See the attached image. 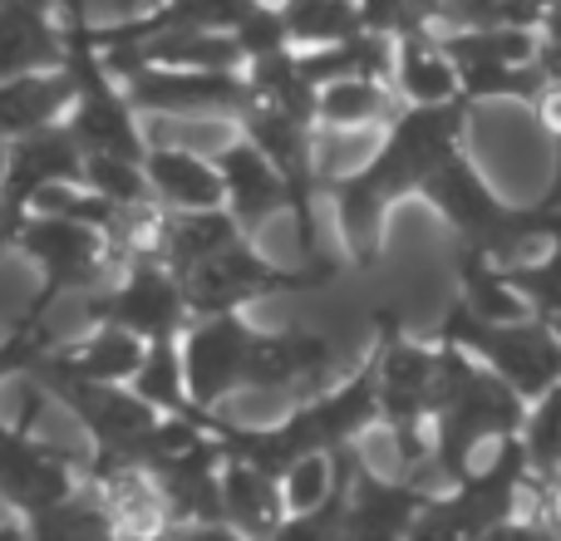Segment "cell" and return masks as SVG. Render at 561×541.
I'll return each instance as SVG.
<instances>
[{
    "label": "cell",
    "mask_w": 561,
    "mask_h": 541,
    "mask_svg": "<svg viewBox=\"0 0 561 541\" xmlns=\"http://www.w3.org/2000/svg\"><path fill=\"white\" fill-rule=\"evenodd\" d=\"M468 118L473 104H438V108H404L394 124L379 134L375 153L350 177L325 187L335 207V237L350 262H375L385 246V222L399 203H419L424 183L468 143Z\"/></svg>",
    "instance_id": "6da1fadb"
},
{
    "label": "cell",
    "mask_w": 561,
    "mask_h": 541,
    "mask_svg": "<svg viewBox=\"0 0 561 541\" xmlns=\"http://www.w3.org/2000/svg\"><path fill=\"white\" fill-rule=\"evenodd\" d=\"M10 252H20L25 262L39 266V290L30 296V306L20 310L15 325L25 330H45L49 310L65 296H89V290H104L114 280V252H108L104 232L89 222H75V217H45L30 212L25 222L15 227V242Z\"/></svg>",
    "instance_id": "7a4b0ae2"
},
{
    "label": "cell",
    "mask_w": 561,
    "mask_h": 541,
    "mask_svg": "<svg viewBox=\"0 0 561 541\" xmlns=\"http://www.w3.org/2000/svg\"><path fill=\"white\" fill-rule=\"evenodd\" d=\"M444 345H458L483 369H493L523 404L561 384V335L552 320L523 315V320H478L473 310L454 306L438 325Z\"/></svg>",
    "instance_id": "3957f363"
},
{
    "label": "cell",
    "mask_w": 561,
    "mask_h": 541,
    "mask_svg": "<svg viewBox=\"0 0 561 541\" xmlns=\"http://www.w3.org/2000/svg\"><path fill=\"white\" fill-rule=\"evenodd\" d=\"M335 276V266H306V270H286L280 262L262 252L256 242H232L227 252L207 256V262L187 266L183 276V296L187 310L197 315H227V310H247L262 306L272 296H286V290H316Z\"/></svg>",
    "instance_id": "277c9868"
},
{
    "label": "cell",
    "mask_w": 561,
    "mask_h": 541,
    "mask_svg": "<svg viewBox=\"0 0 561 541\" xmlns=\"http://www.w3.org/2000/svg\"><path fill=\"white\" fill-rule=\"evenodd\" d=\"M252 339H256V320H247V310H227V315H197L193 325L178 335V349H183V375H187V394H193V408L203 418H217L237 394H247Z\"/></svg>",
    "instance_id": "5b68a950"
},
{
    "label": "cell",
    "mask_w": 561,
    "mask_h": 541,
    "mask_svg": "<svg viewBox=\"0 0 561 541\" xmlns=\"http://www.w3.org/2000/svg\"><path fill=\"white\" fill-rule=\"evenodd\" d=\"M84 330L99 320H114V325L134 330L138 339H178L193 325V310H187L183 280L173 276L163 262H134L124 270H114L104 290H89L84 300Z\"/></svg>",
    "instance_id": "8992f818"
},
{
    "label": "cell",
    "mask_w": 561,
    "mask_h": 541,
    "mask_svg": "<svg viewBox=\"0 0 561 541\" xmlns=\"http://www.w3.org/2000/svg\"><path fill=\"white\" fill-rule=\"evenodd\" d=\"M138 118H227L247 108V69H124L118 74Z\"/></svg>",
    "instance_id": "52a82bcc"
},
{
    "label": "cell",
    "mask_w": 561,
    "mask_h": 541,
    "mask_svg": "<svg viewBox=\"0 0 561 541\" xmlns=\"http://www.w3.org/2000/svg\"><path fill=\"white\" fill-rule=\"evenodd\" d=\"M89 468L79 458L59 453L55 444L25 434V428L0 424V503L10 517L30 522V517L59 507L65 497H75L84 487Z\"/></svg>",
    "instance_id": "ba28073f"
},
{
    "label": "cell",
    "mask_w": 561,
    "mask_h": 541,
    "mask_svg": "<svg viewBox=\"0 0 561 541\" xmlns=\"http://www.w3.org/2000/svg\"><path fill=\"white\" fill-rule=\"evenodd\" d=\"M375 365V399H379V424H428V404H434V379H438V345H419L394 325V315H379V345L369 355Z\"/></svg>",
    "instance_id": "9c48e42d"
},
{
    "label": "cell",
    "mask_w": 561,
    "mask_h": 541,
    "mask_svg": "<svg viewBox=\"0 0 561 541\" xmlns=\"http://www.w3.org/2000/svg\"><path fill=\"white\" fill-rule=\"evenodd\" d=\"M217 168H222V193H227V217L242 227L247 242L266 232L276 217H290V187L286 177L272 168V158L256 143H247L242 134L217 153Z\"/></svg>",
    "instance_id": "30bf717a"
},
{
    "label": "cell",
    "mask_w": 561,
    "mask_h": 541,
    "mask_svg": "<svg viewBox=\"0 0 561 541\" xmlns=\"http://www.w3.org/2000/svg\"><path fill=\"white\" fill-rule=\"evenodd\" d=\"M434 493L404 483V477L369 473L355 453V473L345 487V537L350 541H409L414 517Z\"/></svg>",
    "instance_id": "8fae6325"
},
{
    "label": "cell",
    "mask_w": 561,
    "mask_h": 541,
    "mask_svg": "<svg viewBox=\"0 0 561 541\" xmlns=\"http://www.w3.org/2000/svg\"><path fill=\"white\" fill-rule=\"evenodd\" d=\"M65 65V0H0V79Z\"/></svg>",
    "instance_id": "7c38bea8"
},
{
    "label": "cell",
    "mask_w": 561,
    "mask_h": 541,
    "mask_svg": "<svg viewBox=\"0 0 561 541\" xmlns=\"http://www.w3.org/2000/svg\"><path fill=\"white\" fill-rule=\"evenodd\" d=\"M144 173L153 187V203L163 212H222V168L213 153H187V148H163L148 143Z\"/></svg>",
    "instance_id": "4fadbf2b"
},
{
    "label": "cell",
    "mask_w": 561,
    "mask_h": 541,
    "mask_svg": "<svg viewBox=\"0 0 561 541\" xmlns=\"http://www.w3.org/2000/svg\"><path fill=\"white\" fill-rule=\"evenodd\" d=\"M389 84H394L404 108H438V104H458L463 99V79H458V65L444 49L438 30H414V35L394 39Z\"/></svg>",
    "instance_id": "5bb4252c"
},
{
    "label": "cell",
    "mask_w": 561,
    "mask_h": 541,
    "mask_svg": "<svg viewBox=\"0 0 561 541\" xmlns=\"http://www.w3.org/2000/svg\"><path fill=\"white\" fill-rule=\"evenodd\" d=\"M404 114L394 84L375 74L330 79L316 89V128L320 134H385Z\"/></svg>",
    "instance_id": "9a60e30c"
},
{
    "label": "cell",
    "mask_w": 561,
    "mask_h": 541,
    "mask_svg": "<svg viewBox=\"0 0 561 541\" xmlns=\"http://www.w3.org/2000/svg\"><path fill=\"white\" fill-rule=\"evenodd\" d=\"M75 108V84L65 69H35V74L0 79V143L55 128Z\"/></svg>",
    "instance_id": "2e32d148"
},
{
    "label": "cell",
    "mask_w": 561,
    "mask_h": 541,
    "mask_svg": "<svg viewBox=\"0 0 561 541\" xmlns=\"http://www.w3.org/2000/svg\"><path fill=\"white\" fill-rule=\"evenodd\" d=\"M222 522L237 527L247 541H266L286 522V503H280V483L262 468L242 463L227 453L222 463Z\"/></svg>",
    "instance_id": "e0dca14e"
},
{
    "label": "cell",
    "mask_w": 561,
    "mask_h": 541,
    "mask_svg": "<svg viewBox=\"0 0 561 541\" xmlns=\"http://www.w3.org/2000/svg\"><path fill=\"white\" fill-rule=\"evenodd\" d=\"M276 10L290 49H320V45H340L350 35H365L355 0H276Z\"/></svg>",
    "instance_id": "ac0fdd59"
},
{
    "label": "cell",
    "mask_w": 561,
    "mask_h": 541,
    "mask_svg": "<svg viewBox=\"0 0 561 541\" xmlns=\"http://www.w3.org/2000/svg\"><path fill=\"white\" fill-rule=\"evenodd\" d=\"M134 389L148 408H158L163 418H203L193 408V394H187V375H183V349L178 339H153L134 375Z\"/></svg>",
    "instance_id": "d6986e66"
},
{
    "label": "cell",
    "mask_w": 561,
    "mask_h": 541,
    "mask_svg": "<svg viewBox=\"0 0 561 541\" xmlns=\"http://www.w3.org/2000/svg\"><path fill=\"white\" fill-rule=\"evenodd\" d=\"M25 532H30V541H124L118 527L108 522V513L99 507V497L89 493V483L79 487L75 497H65L59 507L30 517Z\"/></svg>",
    "instance_id": "ffe728a7"
},
{
    "label": "cell",
    "mask_w": 561,
    "mask_h": 541,
    "mask_svg": "<svg viewBox=\"0 0 561 541\" xmlns=\"http://www.w3.org/2000/svg\"><path fill=\"white\" fill-rule=\"evenodd\" d=\"M517 444L527 453L533 477H557L561 473V384H552L547 394H537L523 414Z\"/></svg>",
    "instance_id": "44dd1931"
},
{
    "label": "cell",
    "mask_w": 561,
    "mask_h": 541,
    "mask_svg": "<svg viewBox=\"0 0 561 541\" xmlns=\"http://www.w3.org/2000/svg\"><path fill=\"white\" fill-rule=\"evenodd\" d=\"M503 276L533 315H542V320L561 315V237L552 246H542L537 256H527V262L503 266Z\"/></svg>",
    "instance_id": "7402d4cb"
},
{
    "label": "cell",
    "mask_w": 561,
    "mask_h": 541,
    "mask_svg": "<svg viewBox=\"0 0 561 541\" xmlns=\"http://www.w3.org/2000/svg\"><path fill=\"white\" fill-rule=\"evenodd\" d=\"M84 193L104 197L114 207H138V203H153V187H148L144 163L134 158H108V153H84Z\"/></svg>",
    "instance_id": "603a6c76"
},
{
    "label": "cell",
    "mask_w": 561,
    "mask_h": 541,
    "mask_svg": "<svg viewBox=\"0 0 561 541\" xmlns=\"http://www.w3.org/2000/svg\"><path fill=\"white\" fill-rule=\"evenodd\" d=\"M359 20L369 35H414V30H434L428 25V0H355Z\"/></svg>",
    "instance_id": "cb8c5ba5"
},
{
    "label": "cell",
    "mask_w": 561,
    "mask_h": 541,
    "mask_svg": "<svg viewBox=\"0 0 561 541\" xmlns=\"http://www.w3.org/2000/svg\"><path fill=\"white\" fill-rule=\"evenodd\" d=\"M266 541H350L345 537V493L325 503L320 513H296L276 527Z\"/></svg>",
    "instance_id": "d4e9b609"
},
{
    "label": "cell",
    "mask_w": 561,
    "mask_h": 541,
    "mask_svg": "<svg viewBox=\"0 0 561 541\" xmlns=\"http://www.w3.org/2000/svg\"><path fill=\"white\" fill-rule=\"evenodd\" d=\"M39 345H45V339L25 325H10L5 335H0V394H5L10 379H20L30 369V359L39 355Z\"/></svg>",
    "instance_id": "484cf974"
},
{
    "label": "cell",
    "mask_w": 561,
    "mask_h": 541,
    "mask_svg": "<svg viewBox=\"0 0 561 541\" xmlns=\"http://www.w3.org/2000/svg\"><path fill=\"white\" fill-rule=\"evenodd\" d=\"M533 118H537V128H542L552 143H561V69H552V74L542 79V89L533 94Z\"/></svg>",
    "instance_id": "4316f807"
},
{
    "label": "cell",
    "mask_w": 561,
    "mask_h": 541,
    "mask_svg": "<svg viewBox=\"0 0 561 541\" xmlns=\"http://www.w3.org/2000/svg\"><path fill=\"white\" fill-rule=\"evenodd\" d=\"M478 541H561V532H552V527L537 522V517H507L503 527H493V532Z\"/></svg>",
    "instance_id": "83f0119b"
},
{
    "label": "cell",
    "mask_w": 561,
    "mask_h": 541,
    "mask_svg": "<svg viewBox=\"0 0 561 541\" xmlns=\"http://www.w3.org/2000/svg\"><path fill=\"white\" fill-rule=\"evenodd\" d=\"M168 541H247V537L227 522H183L168 532Z\"/></svg>",
    "instance_id": "f1b7e54d"
},
{
    "label": "cell",
    "mask_w": 561,
    "mask_h": 541,
    "mask_svg": "<svg viewBox=\"0 0 561 541\" xmlns=\"http://www.w3.org/2000/svg\"><path fill=\"white\" fill-rule=\"evenodd\" d=\"M0 541H30V532H25V522L20 517H0Z\"/></svg>",
    "instance_id": "f546056e"
},
{
    "label": "cell",
    "mask_w": 561,
    "mask_h": 541,
    "mask_svg": "<svg viewBox=\"0 0 561 541\" xmlns=\"http://www.w3.org/2000/svg\"><path fill=\"white\" fill-rule=\"evenodd\" d=\"M0 187H5V143H0Z\"/></svg>",
    "instance_id": "4dcf8cb0"
},
{
    "label": "cell",
    "mask_w": 561,
    "mask_h": 541,
    "mask_svg": "<svg viewBox=\"0 0 561 541\" xmlns=\"http://www.w3.org/2000/svg\"><path fill=\"white\" fill-rule=\"evenodd\" d=\"M537 5H542V10H547V5H552V0H537Z\"/></svg>",
    "instance_id": "1f68e13d"
},
{
    "label": "cell",
    "mask_w": 561,
    "mask_h": 541,
    "mask_svg": "<svg viewBox=\"0 0 561 541\" xmlns=\"http://www.w3.org/2000/svg\"><path fill=\"white\" fill-rule=\"evenodd\" d=\"M0 517H5V503H0Z\"/></svg>",
    "instance_id": "d6a6232c"
}]
</instances>
